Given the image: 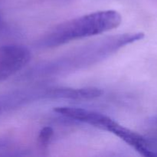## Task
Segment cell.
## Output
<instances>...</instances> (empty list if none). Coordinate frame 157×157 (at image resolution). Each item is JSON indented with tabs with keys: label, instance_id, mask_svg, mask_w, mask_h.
<instances>
[{
	"label": "cell",
	"instance_id": "1",
	"mask_svg": "<svg viewBox=\"0 0 157 157\" xmlns=\"http://www.w3.org/2000/svg\"><path fill=\"white\" fill-rule=\"evenodd\" d=\"M142 32L107 37L72 50L58 58L35 64L22 75L23 80H40L61 76L98 64L123 48L140 41Z\"/></svg>",
	"mask_w": 157,
	"mask_h": 157
},
{
	"label": "cell",
	"instance_id": "2",
	"mask_svg": "<svg viewBox=\"0 0 157 157\" xmlns=\"http://www.w3.org/2000/svg\"><path fill=\"white\" fill-rule=\"evenodd\" d=\"M122 17L115 10L92 12L67 20L48 31L35 42L40 49L53 48L71 41L101 35L117 29Z\"/></svg>",
	"mask_w": 157,
	"mask_h": 157
},
{
	"label": "cell",
	"instance_id": "3",
	"mask_svg": "<svg viewBox=\"0 0 157 157\" xmlns=\"http://www.w3.org/2000/svg\"><path fill=\"white\" fill-rule=\"evenodd\" d=\"M54 111L69 120L87 124L100 130L115 134L121 127V124L110 117L103 113L74 107H58Z\"/></svg>",
	"mask_w": 157,
	"mask_h": 157
},
{
	"label": "cell",
	"instance_id": "4",
	"mask_svg": "<svg viewBox=\"0 0 157 157\" xmlns=\"http://www.w3.org/2000/svg\"><path fill=\"white\" fill-rule=\"evenodd\" d=\"M31 52L20 44L0 46V81H3L22 70L30 61Z\"/></svg>",
	"mask_w": 157,
	"mask_h": 157
},
{
	"label": "cell",
	"instance_id": "5",
	"mask_svg": "<svg viewBox=\"0 0 157 157\" xmlns=\"http://www.w3.org/2000/svg\"><path fill=\"white\" fill-rule=\"evenodd\" d=\"M32 95L29 87L10 90L0 94V117L32 104Z\"/></svg>",
	"mask_w": 157,
	"mask_h": 157
},
{
	"label": "cell",
	"instance_id": "6",
	"mask_svg": "<svg viewBox=\"0 0 157 157\" xmlns=\"http://www.w3.org/2000/svg\"><path fill=\"white\" fill-rule=\"evenodd\" d=\"M138 153L144 156L157 157V135L144 136Z\"/></svg>",
	"mask_w": 157,
	"mask_h": 157
},
{
	"label": "cell",
	"instance_id": "7",
	"mask_svg": "<svg viewBox=\"0 0 157 157\" xmlns=\"http://www.w3.org/2000/svg\"><path fill=\"white\" fill-rule=\"evenodd\" d=\"M53 135L54 131L52 127H45L41 129L38 136V142L41 148L46 149L48 147Z\"/></svg>",
	"mask_w": 157,
	"mask_h": 157
},
{
	"label": "cell",
	"instance_id": "8",
	"mask_svg": "<svg viewBox=\"0 0 157 157\" xmlns=\"http://www.w3.org/2000/svg\"><path fill=\"white\" fill-rule=\"evenodd\" d=\"M3 30H4V22H3L2 18L1 15H0V35L2 34Z\"/></svg>",
	"mask_w": 157,
	"mask_h": 157
}]
</instances>
